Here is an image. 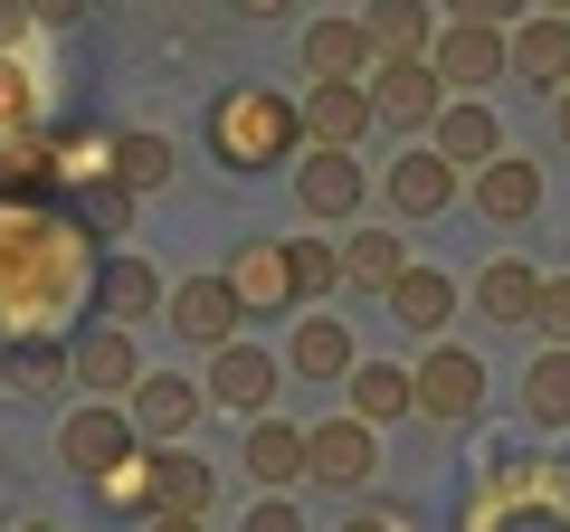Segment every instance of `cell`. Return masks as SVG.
Wrapping results in <instances>:
<instances>
[{"mask_svg":"<svg viewBox=\"0 0 570 532\" xmlns=\"http://www.w3.org/2000/svg\"><path fill=\"white\" fill-rule=\"evenodd\" d=\"M448 10H456L466 29H504V39H513V29L532 20V0H448Z\"/></svg>","mask_w":570,"mask_h":532,"instance_id":"cell-37","label":"cell"},{"mask_svg":"<svg viewBox=\"0 0 570 532\" xmlns=\"http://www.w3.org/2000/svg\"><path fill=\"white\" fill-rule=\"evenodd\" d=\"M362 162H352V152H305V162H295V209H305V219H352V209H362Z\"/></svg>","mask_w":570,"mask_h":532,"instance_id":"cell-17","label":"cell"},{"mask_svg":"<svg viewBox=\"0 0 570 532\" xmlns=\"http://www.w3.org/2000/svg\"><path fill=\"white\" fill-rule=\"evenodd\" d=\"M115 181L134 190V200H142V190H163L171 181V144H163V134H115Z\"/></svg>","mask_w":570,"mask_h":532,"instance_id":"cell-33","label":"cell"},{"mask_svg":"<svg viewBox=\"0 0 570 532\" xmlns=\"http://www.w3.org/2000/svg\"><path fill=\"white\" fill-rule=\"evenodd\" d=\"M238 466L257 475L266 494L314 485V456H305V428H295V418H257V428H247V456H238Z\"/></svg>","mask_w":570,"mask_h":532,"instance_id":"cell-20","label":"cell"},{"mask_svg":"<svg viewBox=\"0 0 570 532\" xmlns=\"http://www.w3.org/2000/svg\"><path fill=\"white\" fill-rule=\"evenodd\" d=\"M238 532H305V513L285 504V494H266V504H247V523Z\"/></svg>","mask_w":570,"mask_h":532,"instance_id":"cell-40","label":"cell"},{"mask_svg":"<svg viewBox=\"0 0 570 532\" xmlns=\"http://www.w3.org/2000/svg\"><path fill=\"white\" fill-rule=\"evenodd\" d=\"M419 410L448 418V428H466V418L485 410V362H475V352H456V343H438V352L419 362Z\"/></svg>","mask_w":570,"mask_h":532,"instance_id":"cell-12","label":"cell"},{"mask_svg":"<svg viewBox=\"0 0 570 532\" xmlns=\"http://www.w3.org/2000/svg\"><path fill=\"white\" fill-rule=\"evenodd\" d=\"M228 10H238V20H285L295 0H228Z\"/></svg>","mask_w":570,"mask_h":532,"instance_id":"cell-43","label":"cell"},{"mask_svg":"<svg viewBox=\"0 0 570 532\" xmlns=\"http://www.w3.org/2000/svg\"><path fill=\"white\" fill-rule=\"evenodd\" d=\"M0 381L20 400H58V390H77V352L67 343H10L0 352Z\"/></svg>","mask_w":570,"mask_h":532,"instance_id":"cell-29","label":"cell"},{"mask_svg":"<svg viewBox=\"0 0 570 532\" xmlns=\"http://www.w3.org/2000/svg\"><path fill=\"white\" fill-rule=\"evenodd\" d=\"M29 10H39L48 29H67V20H86V10H96V0H29Z\"/></svg>","mask_w":570,"mask_h":532,"instance_id":"cell-42","label":"cell"},{"mask_svg":"<svg viewBox=\"0 0 570 532\" xmlns=\"http://www.w3.org/2000/svg\"><path fill=\"white\" fill-rule=\"evenodd\" d=\"M371 124H381L371 86H305V144L314 152H352Z\"/></svg>","mask_w":570,"mask_h":532,"instance_id":"cell-14","label":"cell"},{"mask_svg":"<svg viewBox=\"0 0 570 532\" xmlns=\"http://www.w3.org/2000/svg\"><path fill=\"white\" fill-rule=\"evenodd\" d=\"M285 247H295V286H305V305L324 286H343V247H333V238H285Z\"/></svg>","mask_w":570,"mask_h":532,"instance_id":"cell-35","label":"cell"},{"mask_svg":"<svg viewBox=\"0 0 570 532\" xmlns=\"http://www.w3.org/2000/svg\"><path fill=\"white\" fill-rule=\"evenodd\" d=\"M343 390H352V418L362 428H390V418L419 410V371H400V362H362Z\"/></svg>","mask_w":570,"mask_h":532,"instance_id":"cell-26","label":"cell"},{"mask_svg":"<svg viewBox=\"0 0 570 532\" xmlns=\"http://www.w3.org/2000/svg\"><path fill=\"white\" fill-rule=\"evenodd\" d=\"M142 456H153V513H181V523H209V494H219L209 456H190V447H142Z\"/></svg>","mask_w":570,"mask_h":532,"instance_id":"cell-18","label":"cell"},{"mask_svg":"<svg viewBox=\"0 0 570 532\" xmlns=\"http://www.w3.org/2000/svg\"><path fill=\"white\" fill-rule=\"evenodd\" d=\"M200 410H209V381H181V371H153V381L134 390V428H142V447H181V437L200 428Z\"/></svg>","mask_w":570,"mask_h":532,"instance_id":"cell-11","label":"cell"},{"mask_svg":"<svg viewBox=\"0 0 570 532\" xmlns=\"http://www.w3.org/2000/svg\"><path fill=\"white\" fill-rule=\"evenodd\" d=\"M39 10H29V0H0V58H29V48H39Z\"/></svg>","mask_w":570,"mask_h":532,"instance_id":"cell-38","label":"cell"},{"mask_svg":"<svg viewBox=\"0 0 570 532\" xmlns=\"http://www.w3.org/2000/svg\"><path fill=\"white\" fill-rule=\"evenodd\" d=\"M400 276H409V238H390V228H352L343 238V286L400 295Z\"/></svg>","mask_w":570,"mask_h":532,"instance_id":"cell-27","label":"cell"},{"mask_svg":"<svg viewBox=\"0 0 570 532\" xmlns=\"http://www.w3.org/2000/svg\"><path fill=\"white\" fill-rule=\"evenodd\" d=\"M532 10H542V20H570V0H532Z\"/></svg>","mask_w":570,"mask_h":532,"instance_id":"cell-45","label":"cell"},{"mask_svg":"<svg viewBox=\"0 0 570 532\" xmlns=\"http://www.w3.org/2000/svg\"><path fill=\"white\" fill-rule=\"evenodd\" d=\"M438 152H448L456 171H485V162H504V124H494V105L456 96L448 115H438Z\"/></svg>","mask_w":570,"mask_h":532,"instance_id":"cell-24","label":"cell"},{"mask_svg":"<svg viewBox=\"0 0 570 532\" xmlns=\"http://www.w3.org/2000/svg\"><path fill=\"white\" fill-rule=\"evenodd\" d=\"M390 314H400L409 333H428V343H438V333H448V314H456V276H438V266H409L400 295H390Z\"/></svg>","mask_w":570,"mask_h":532,"instance_id":"cell-30","label":"cell"},{"mask_svg":"<svg viewBox=\"0 0 570 532\" xmlns=\"http://www.w3.org/2000/svg\"><path fill=\"white\" fill-rule=\"evenodd\" d=\"M295 144H305V105L285 86H228V96H209V152L228 171H276V162H295Z\"/></svg>","mask_w":570,"mask_h":532,"instance_id":"cell-2","label":"cell"},{"mask_svg":"<svg viewBox=\"0 0 570 532\" xmlns=\"http://www.w3.org/2000/svg\"><path fill=\"white\" fill-rule=\"evenodd\" d=\"M96 228L77 209L0 190V352L10 343H77V314H96Z\"/></svg>","mask_w":570,"mask_h":532,"instance_id":"cell-1","label":"cell"},{"mask_svg":"<svg viewBox=\"0 0 570 532\" xmlns=\"http://www.w3.org/2000/svg\"><path fill=\"white\" fill-rule=\"evenodd\" d=\"M142 456V428H134V410H115V400H77V410L58 418V466L67 475H115V466H134Z\"/></svg>","mask_w":570,"mask_h":532,"instance_id":"cell-4","label":"cell"},{"mask_svg":"<svg viewBox=\"0 0 570 532\" xmlns=\"http://www.w3.org/2000/svg\"><path fill=\"white\" fill-rule=\"evenodd\" d=\"M20 532H67V523H39V513H29V523H20Z\"/></svg>","mask_w":570,"mask_h":532,"instance_id":"cell-46","label":"cell"},{"mask_svg":"<svg viewBox=\"0 0 570 532\" xmlns=\"http://www.w3.org/2000/svg\"><path fill=\"white\" fill-rule=\"evenodd\" d=\"M285 371H305V381H352V333L333 324V314H295V333H285Z\"/></svg>","mask_w":570,"mask_h":532,"instance_id":"cell-25","label":"cell"},{"mask_svg":"<svg viewBox=\"0 0 570 532\" xmlns=\"http://www.w3.org/2000/svg\"><path fill=\"white\" fill-rule=\"evenodd\" d=\"M276 381H285V352H266V343H228V352H209V410L219 418H276Z\"/></svg>","mask_w":570,"mask_h":532,"instance_id":"cell-5","label":"cell"},{"mask_svg":"<svg viewBox=\"0 0 570 532\" xmlns=\"http://www.w3.org/2000/svg\"><path fill=\"white\" fill-rule=\"evenodd\" d=\"M513 77L551 86V96H570V20H542L532 10L523 29H513Z\"/></svg>","mask_w":570,"mask_h":532,"instance_id":"cell-28","label":"cell"},{"mask_svg":"<svg viewBox=\"0 0 570 532\" xmlns=\"http://www.w3.org/2000/svg\"><path fill=\"white\" fill-rule=\"evenodd\" d=\"M456 532H570V466L561 456H532V466L485 456V485Z\"/></svg>","mask_w":570,"mask_h":532,"instance_id":"cell-3","label":"cell"},{"mask_svg":"<svg viewBox=\"0 0 570 532\" xmlns=\"http://www.w3.org/2000/svg\"><path fill=\"white\" fill-rule=\"evenodd\" d=\"M466 200H475V219L513 228V219H532V209H542V171H532L523 152H504V162H485V171L466 181Z\"/></svg>","mask_w":570,"mask_h":532,"instance_id":"cell-22","label":"cell"},{"mask_svg":"<svg viewBox=\"0 0 570 532\" xmlns=\"http://www.w3.org/2000/svg\"><path fill=\"white\" fill-rule=\"evenodd\" d=\"M448 200H456V162L438 144H409L400 162H390V209H400V219H438Z\"/></svg>","mask_w":570,"mask_h":532,"instance_id":"cell-16","label":"cell"},{"mask_svg":"<svg viewBox=\"0 0 570 532\" xmlns=\"http://www.w3.org/2000/svg\"><path fill=\"white\" fill-rule=\"evenodd\" d=\"M343 532H419V513H400V504H362Z\"/></svg>","mask_w":570,"mask_h":532,"instance_id":"cell-41","label":"cell"},{"mask_svg":"<svg viewBox=\"0 0 570 532\" xmlns=\"http://www.w3.org/2000/svg\"><path fill=\"white\" fill-rule=\"evenodd\" d=\"M371 105H381V124H400V134H438V115H448V77L428 58H409V67H371Z\"/></svg>","mask_w":570,"mask_h":532,"instance_id":"cell-8","label":"cell"},{"mask_svg":"<svg viewBox=\"0 0 570 532\" xmlns=\"http://www.w3.org/2000/svg\"><path fill=\"white\" fill-rule=\"evenodd\" d=\"M551 124H561V144H570V96H561V115H551Z\"/></svg>","mask_w":570,"mask_h":532,"instance_id":"cell-47","label":"cell"},{"mask_svg":"<svg viewBox=\"0 0 570 532\" xmlns=\"http://www.w3.org/2000/svg\"><path fill=\"white\" fill-rule=\"evenodd\" d=\"M523 418L532 428H570V352H542L523 371Z\"/></svg>","mask_w":570,"mask_h":532,"instance_id":"cell-32","label":"cell"},{"mask_svg":"<svg viewBox=\"0 0 570 532\" xmlns=\"http://www.w3.org/2000/svg\"><path fill=\"white\" fill-rule=\"evenodd\" d=\"M362 29L381 48V67H409V58H438V29L448 20H428V0H371Z\"/></svg>","mask_w":570,"mask_h":532,"instance_id":"cell-21","label":"cell"},{"mask_svg":"<svg viewBox=\"0 0 570 532\" xmlns=\"http://www.w3.org/2000/svg\"><path fill=\"white\" fill-rule=\"evenodd\" d=\"M77 390H96V400H115V390H142L153 371H142V352H134V333H115V324H96V333H77Z\"/></svg>","mask_w":570,"mask_h":532,"instance_id":"cell-19","label":"cell"},{"mask_svg":"<svg viewBox=\"0 0 570 532\" xmlns=\"http://www.w3.org/2000/svg\"><path fill=\"white\" fill-rule=\"evenodd\" d=\"M305 456H314V485L362 494L371 466H381V428H362V418H324V428H305Z\"/></svg>","mask_w":570,"mask_h":532,"instance_id":"cell-10","label":"cell"},{"mask_svg":"<svg viewBox=\"0 0 570 532\" xmlns=\"http://www.w3.org/2000/svg\"><path fill=\"white\" fill-rule=\"evenodd\" d=\"M142 532H209V523H181V513H153V523H142Z\"/></svg>","mask_w":570,"mask_h":532,"instance_id":"cell-44","label":"cell"},{"mask_svg":"<svg viewBox=\"0 0 570 532\" xmlns=\"http://www.w3.org/2000/svg\"><path fill=\"white\" fill-rule=\"evenodd\" d=\"M542 286L551 276H532L523 257H494V266H475V314H485V324H532V314H542Z\"/></svg>","mask_w":570,"mask_h":532,"instance_id":"cell-23","label":"cell"},{"mask_svg":"<svg viewBox=\"0 0 570 532\" xmlns=\"http://www.w3.org/2000/svg\"><path fill=\"white\" fill-rule=\"evenodd\" d=\"M219 276L238 286L247 314H295V305H305V286H295V247H285V238H247Z\"/></svg>","mask_w":570,"mask_h":532,"instance_id":"cell-7","label":"cell"},{"mask_svg":"<svg viewBox=\"0 0 570 532\" xmlns=\"http://www.w3.org/2000/svg\"><path fill=\"white\" fill-rule=\"evenodd\" d=\"M381 48H371L362 20H314L305 29V86H371Z\"/></svg>","mask_w":570,"mask_h":532,"instance_id":"cell-13","label":"cell"},{"mask_svg":"<svg viewBox=\"0 0 570 532\" xmlns=\"http://www.w3.org/2000/svg\"><path fill=\"white\" fill-rule=\"evenodd\" d=\"M48 124H39V67L29 58H0V152L10 144H39Z\"/></svg>","mask_w":570,"mask_h":532,"instance_id":"cell-31","label":"cell"},{"mask_svg":"<svg viewBox=\"0 0 570 532\" xmlns=\"http://www.w3.org/2000/svg\"><path fill=\"white\" fill-rule=\"evenodd\" d=\"M428 67H438L448 86H494V77H513V39H504V29H466V20H448Z\"/></svg>","mask_w":570,"mask_h":532,"instance_id":"cell-15","label":"cell"},{"mask_svg":"<svg viewBox=\"0 0 570 532\" xmlns=\"http://www.w3.org/2000/svg\"><path fill=\"white\" fill-rule=\"evenodd\" d=\"M96 314H105L115 333H134L142 314H171L163 266H153V257H134V247H115V257H105V276H96Z\"/></svg>","mask_w":570,"mask_h":532,"instance_id":"cell-9","label":"cell"},{"mask_svg":"<svg viewBox=\"0 0 570 532\" xmlns=\"http://www.w3.org/2000/svg\"><path fill=\"white\" fill-rule=\"evenodd\" d=\"M532 333H542L551 352H570V276H551V286H542V314H532Z\"/></svg>","mask_w":570,"mask_h":532,"instance_id":"cell-39","label":"cell"},{"mask_svg":"<svg viewBox=\"0 0 570 532\" xmlns=\"http://www.w3.org/2000/svg\"><path fill=\"white\" fill-rule=\"evenodd\" d=\"M96 494L105 513H124V523H153V456H134V466H115V475H96Z\"/></svg>","mask_w":570,"mask_h":532,"instance_id":"cell-34","label":"cell"},{"mask_svg":"<svg viewBox=\"0 0 570 532\" xmlns=\"http://www.w3.org/2000/svg\"><path fill=\"white\" fill-rule=\"evenodd\" d=\"M238 324H247V305H238L228 276H181V286H171V333H181V343L228 352V343H247Z\"/></svg>","mask_w":570,"mask_h":532,"instance_id":"cell-6","label":"cell"},{"mask_svg":"<svg viewBox=\"0 0 570 532\" xmlns=\"http://www.w3.org/2000/svg\"><path fill=\"white\" fill-rule=\"evenodd\" d=\"M77 219L96 228V238H115V228L134 219V190H124V181H96V190H86V200H77Z\"/></svg>","mask_w":570,"mask_h":532,"instance_id":"cell-36","label":"cell"}]
</instances>
